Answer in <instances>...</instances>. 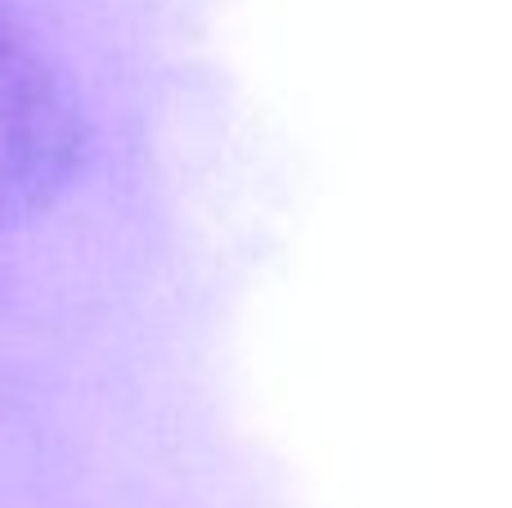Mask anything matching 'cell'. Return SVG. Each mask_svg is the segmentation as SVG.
<instances>
[{
  "mask_svg": "<svg viewBox=\"0 0 512 508\" xmlns=\"http://www.w3.org/2000/svg\"><path fill=\"white\" fill-rule=\"evenodd\" d=\"M5 50H9V27H5V14H0V59H5Z\"/></svg>",
  "mask_w": 512,
  "mask_h": 508,
  "instance_id": "6da1fadb",
  "label": "cell"
}]
</instances>
